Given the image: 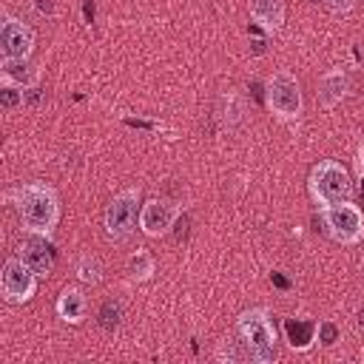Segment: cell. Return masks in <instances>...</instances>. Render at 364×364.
Instances as JSON below:
<instances>
[{
  "mask_svg": "<svg viewBox=\"0 0 364 364\" xmlns=\"http://www.w3.org/2000/svg\"><path fill=\"white\" fill-rule=\"evenodd\" d=\"M14 208L28 233H43L51 236L57 222H60V199L57 191L46 182H26L14 188Z\"/></svg>",
  "mask_w": 364,
  "mask_h": 364,
  "instance_id": "obj_1",
  "label": "cell"
},
{
  "mask_svg": "<svg viewBox=\"0 0 364 364\" xmlns=\"http://www.w3.org/2000/svg\"><path fill=\"white\" fill-rule=\"evenodd\" d=\"M236 336L245 347V355L256 364L276 361V327L264 307H250L236 318Z\"/></svg>",
  "mask_w": 364,
  "mask_h": 364,
  "instance_id": "obj_2",
  "label": "cell"
},
{
  "mask_svg": "<svg viewBox=\"0 0 364 364\" xmlns=\"http://www.w3.org/2000/svg\"><path fill=\"white\" fill-rule=\"evenodd\" d=\"M307 191L313 196V202L318 208L324 205H336V202H344L353 196V179H350V171L336 162V159H321L310 168V176H307Z\"/></svg>",
  "mask_w": 364,
  "mask_h": 364,
  "instance_id": "obj_3",
  "label": "cell"
},
{
  "mask_svg": "<svg viewBox=\"0 0 364 364\" xmlns=\"http://www.w3.org/2000/svg\"><path fill=\"white\" fill-rule=\"evenodd\" d=\"M264 102H267V108H270V114L276 119H282V122L299 119L301 108H304V97H301L299 80L287 68L273 71L267 77V85H264Z\"/></svg>",
  "mask_w": 364,
  "mask_h": 364,
  "instance_id": "obj_4",
  "label": "cell"
},
{
  "mask_svg": "<svg viewBox=\"0 0 364 364\" xmlns=\"http://www.w3.org/2000/svg\"><path fill=\"white\" fill-rule=\"evenodd\" d=\"M324 230L333 242L338 245H358L364 239V213L358 205H353L350 199L336 202V205H324L318 208Z\"/></svg>",
  "mask_w": 364,
  "mask_h": 364,
  "instance_id": "obj_5",
  "label": "cell"
},
{
  "mask_svg": "<svg viewBox=\"0 0 364 364\" xmlns=\"http://www.w3.org/2000/svg\"><path fill=\"white\" fill-rule=\"evenodd\" d=\"M139 185L136 188H122L119 193H114V199L108 202L105 208V236L114 239V242H122L128 239L136 225H139Z\"/></svg>",
  "mask_w": 364,
  "mask_h": 364,
  "instance_id": "obj_6",
  "label": "cell"
},
{
  "mask_svg": "<svg viewBox=\"0 0 364 364\" xmlns=\"http://www.w3.org/2000/svg\"><path fill=\"white\" fill-rule=\"evenodd\" d=\"M0 293L9 304H26L34 299L37 293V273L20 259V256H11L3 262V270H0Z\"/></svg>",
  "mask_w": 364,
  "mask_h": 364,
  "instance_id": "obj_7",
  "label": "cell"
},
{
  "mask_svg": "<svg viewBox=\"0 0 364 364\" xmlns=\"http://www.w3.org/2000/svg\"><path fill=\"white\" fill-rule=\"evenodd\" d=\"M34 51V31L14 14H3L0 23V60H28Z\"/></svg>",
  "mask_w": 364,
  "mask_h": 364,
  "instance_id": "obj_8",
  "label": "cell"
},
{
  "mask_svg": "<svg viewBox=\"0 0 364 364\" xmlns=\"http://www.w3.org/2000/svg\"><path fill=\"white\" fill-rule=\"evenodd\" d=\"M176 222H179V210H176L171 202H165V199H159V196L142 202V210H139V230H142L148 239H159V236L171 233V228H173Z\"/></svg>",
  "mask_w": 364,
  "mask_h": 364,
  "instance_id": "obj_9",
  "label": "cell"
},
{
  "mask_svg": "<svg viewBox=\"0 0 364 364\" xmlns=\"http://www.w3.org/2000/svg\"><path fill=\"white\" fill-rule=\"evenodd\" d=\"M20 259L37 273V276H48L54 270V247L48 242V236L43 233H28L20 245Z\"/></svg>",
  "mask_w": 364,
  "mask_h": 364,
  "instance_id": "obj_10",
  "label": "cell"
},
{
  "mask_svg": "<svg viewBox=\"0 0 364 364\" xmlns=\"http://www.w3.org/2000/svg\"><path fill=\"white\" fill-rule=\"evenodd\" d=\"M247 11L250 20L267 34H276L284 26V0H247Z\"/></svg>",
  "mask_w": 364,
  "mask_h": 364,
  "instance_id": "obj_11",
  "label": "cell"
},
{
  "mask_svg": "<svg viewBox=\"0 0 364 364\" xmlns=\"http://www.w3.org/2000/svg\"><path fill=\"white\" fill-rule=\"evenodd\" d=\"M57 316L65 321V324H82L85 316H88V299L80 287H65L60 296H57V304H54Z\"/></svg>",
  "mask_w": 364,
  "mask_h": 364,
  "instance_id": "obj_12",
  "label": "cell"
},
{
  "mask_svg": "<svg viewBox=\"0 0 364 364\" xmlns=\"http://www.w3.org/2000/svg\"><path fill=\"white\" fill-rule=\"evenodd\" d=\"M350 91V77L344 68H330L327 74H321L318 80V102L324 108H333L336 102H341Z\"/></svg>",
  "mask_w": 364,
  "mask_h": 364,
  "instance_id": "obj_13",
  "label": "cell"
},
{
  "mask_svg": "<svg viewBox=\"0 0 364 364\" xmlns=\"http://www.w3.org/2000/svg\"><path fill=\"white\" fill-rule=\"evenodd\" d=\"M282 327H284V338H287V344L293 350L304 353V350H310L316 344V327H318V321H313V318H284Z\"/></svg>",
  "mask_w": 364,
  "mask_h": 364,
  "instance_id": "obj_14",
  "label": "cell"
},
{
  "mask_svg": "<svg viewBox=\"0 0 364 364\" xmlns=\"http://www.w3.org/2000/svg\"><path fill=\"white\" fill-rule=\"evenodd\" d=\"M154 270H156V262H154V256L148 253V250H136V253H131L128 256V262H125V273H128V282L131 284H142V282H148L151 276H154Z\"/></svg>",
  "mask_w": 364,
  "mask_h": 364,
  "instance_id": "obj_15",
  "label": "cell"
},
{
  "mask_svg": "<svg viewBox=\"0 0 364 364\" xmlns=\"http://www.w3.org/2000/svg\"><path fill=\"white\" fill-rule=\"evenodd\" d=\"M77 279H80L82 284H100V279H102V264H100V259L91 256V253L80 256V259H77Z\"/></svg>",
  "mask_w": 364,
  "mask_h": 364,
  "instance_id": "obj_16",
  "label": "cell"
},
{
  "mask_svg": "<svg viewBox=\"0 0 364 364\" xmlns=\"http://www.w3.org/2000/svg\"><path fill=\"white\" fill-rule=\"evenodd\" d=\"M0 105H3L6 111L23 105V88H20V85H11V82H3V85H0Z\"/></svg>",
  "mask_w": 364,
  "mask_h": 364,
  "instance_id": "obj_17",
  "label": "cell"
},
{
  "mask_svg": "<svg viewBox=\"0 0 364 364\" xmlns=\"http://www.w3.org/2000/svg\"><path fill=\"white\" fill-rule=\"evenodd\" d=\"M119 318H122V307L108 299V301L100 307V324H102L105 330H114V327L119 324Z\"/></svg>",
  "mask_w": 364,
  "mask_h": 364,
  "instance_id": "obj_18",
  "label": "cell"
},
{
  "mask_svg": "<svg viewBox=\"0 0 364 364\" xmlns=\"http://www.w3.org/2000/svg\"><path fill=\"white\" fill-rule=\"evenodd\" d=\"M338 336H341L338 324H333V321H318V327H316V341H318V344L333 347V344L338 341Z\"/></svg>",
  "mask_w": 364,
  "mask_h": 364,
  "instance_id": "obj_19",
  "label": "cell"
},
{
  "mask_svg": "<svg viewBox=\"0 0 364 364\" xmlns=\"http://www.w3.org/2000/svg\"><path fill=\"white\" fill-rule=\"evenodd\" d=\"M321 3H324L330 11H336V14H347L355 0H321Z\"/></svg>",
  "mask_w": 364,
  "mask_h": 364,
  "instance_id": "obj_20",
  "label": "cell"
},
{
  "mask_svg": "<svg viewBox=\"0 0 364 364\" xmlns=\"http://www.w3.org/2000/svg\"><path fill=\"white\" fill-rule=\"evenodd\" d=\"M358 327H364V307L358 310Z\"/></svg>",
  "mask_w": 364,
  "mask_h": 364,
  "instance_id": "obj_21",
  "label": "cell"
}]
</instances>
